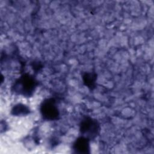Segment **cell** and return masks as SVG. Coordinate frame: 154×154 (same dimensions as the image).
I'll use <instances>...</instances> for the list:
<instances>
[{"label":"cell","mask_w":154,"mask_h":154,"mask_svg":"<svg viewBox=\"0 0 154 154\" xmlns=\"http://www.w3.org/2000/svg\"><path fill=\"white\" fill-rule=\"evenodd\" d=\"M37 85V82L32 76L25 74L15 82L13 87L14 92L25 96H30L32 94Z\"/></svg>","instance_id":"6da1fadb"},{"label":"cell","mask_w":154,"mask_h":154,"mask_svg":"<svg viewBox=\"0 0 154 154\" xmlns=\"http://www.w3.org/2000/svg\"><path fill=\"white\" fill-rule=\"evenodd\" d=\"M40 112L42 117L46 120H55L58 119L60 112L56 101L53 98L44 100L40 105Z\"/></svg>","instance_id":"7a4b0ae2"},{"label":"cell","mask_w":154,"mask_h":154,"mask_svg":"<svg viewBox=\"0 0 154 154\" xmlns=\"http://www.w3.org/2000/svg\"><path fill=\"white\" fill-rule=\"evenodd\" d=\"M100 126L98 122L90 117H85L80 124V132L89 140L94 139L98 135Z\"/></svg>","instance_id":"3957f363"},{"label":"cell","mask_w":154,"mask_h":154,"mask_svg":"<svg viewBox=\"0 0 154 154\" xmlns=\"http://www.w3.org/2000/svg\"><path fill=\"white\" fill-rule=\"evenodd\" d=\"M90 140L84 136L80 137L76 140L73 145L75 152L78 153H90Z\"/></svg>","instance_id":"277c9868"},{"label":"cell","mask_w":154,"mask_h":154,"mask_svg":"<svg viewBox=\"0 0 154 154\" xmlns=\"http://www.w3.org/2000/svg\"><path fill=\"white\" fill-rule=\"evenodd\" d=\"M96 78L97 75L95 73H85L82 76L84 84L91 90L95 87Z\"/></svg>","instance_id":"5b68a950"},{"label":"cell","mask_w":154,"mask_h":154,"mask_svg":"<svg viewBox=\"0 0 154 154\" xmlns=\"http://www.w3.org/2000/svg\"><path fill=\"white\" fill-rule=\"evenodd\" d=\"M29 113V109L23 104L19 103L14 106L11 110V114L14 116L26 115Z\"/></svg>","instance_id":"8992f818"}]
</instances>
